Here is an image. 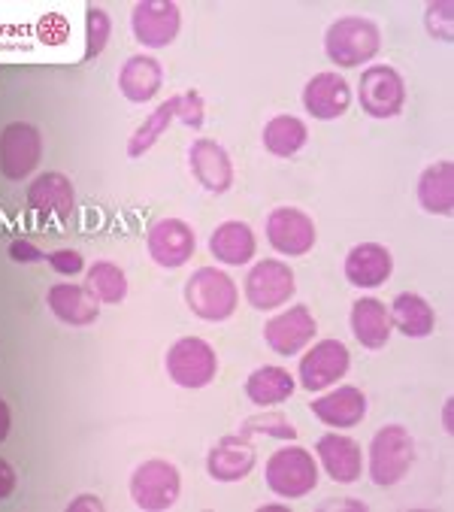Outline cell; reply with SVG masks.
Wrapping results in <instances>:
<instances>
[{
    "label": "cell",
    "mask_w": 454,
    "mask_h": 512,
    "mask_svg": "<svg viewBox=\"0 0 454 512\" xmlns=\"http://www.w3.org/2000/svg\"><path fill=\"white\" fill-rule=\"evenodd\" d=\"M315 452H318V461H321V467L327 470V476L333 482H346L349 485V482L361 479V473H364V452H361V446L352 437L330 431V434H324L318 440Z\"/></svg>",
    "instance_id": "d6986e66"
},
{
    "label": "cell",
    "mask_w": 454,
    "mask_h": 512,
    "mask_svg": "<svg viewBox=\"0 0 454 512\" xmlns=\"http://www.w3.org/2000/svg\"><path fill=\"white\" fill-rule=\"evenodd\" d=\"M391 313L379 297H361L352 306V334L364 349H382L391 337Z\"/></svg>",
    "instance_id": "d4e9b609"
},
{
    "label": "cell",
    "mask_w": 454,
    "mask_h": 512,
    "mask_svg": "<svg viewBox=\"0 0 454 512\" xmlns=\"http://www.w3.org/2000/svg\"><path fill=\"white\" fill-rule=\"evenodd\" d=\"M243 434H267V437H279V440H294L297 437V428L282 413H264V416L246 419Z\"/></svg>",
    "instance_id": "d6a6232c"
},
{
    "label": "cell",
    "mask_w": 454,
    "mask_h": 512,
    "mask_svg": "<svg viewBox=\"0 0 454 512\" xmlns=\"http://www.w3.org/2000/svg\"><path fill=\"white\" fill-rule=\"evenodd\" d=\"M391 273H394V258L379 243H361L346 258V279L355 288H379L391 279Z\"/></svg>",
    "instance_id": "7402d4cb"
},
{
    "label": "cell",
    "mask_w": 454,
    "mask_h": 512,
    "mask_svg": "<svg viewBox=\"0 0 454 512\" xmlns=\"http://www.w3.org/2000/svg\"><path fill=\"white\" fill-rule=\"evenodd\" d=\"M303 107L312 119H321V122L339 119L352 107V88L333 70L315 73L303 88Z\"/></svg>",
    "instance_id": "5bb4252c"
},
{
    "label": "cell",
    "mask_w": 454,
    "mask_h": 512,
    "mask_svg": "<svg viewBox=\"0 0 454 512\" xmlns=\"http://www.w3.org/2000/svg\"><path fill=\"white\" fill-rule=\"evenodd\" d=\"M40 31L49 37L46 43H61V40L67 37V22H64L61 16H55V13H52V16H46V19H43Z\"/></svg>",
    "instance_id": "74e56055"
},
{
    "label": "cell",
    "mask_w": 454,
    "mask_h": 512,
    "mask_svg": "<svg viewBox=\"0 0 454 512\" xmlns=\"http://www.w3.org/2000/svg\"><path fill=\"white\" fill-rule=\"evenodd\" d=\"M82 509H88V512H100V509H103V500H100V497H94V494H82V497H76V500H70V503H67V512H82Z\"/></svg>",
    "instance_id": "ab89813d"
},
{
    "label": "cell",
    "mask_w": 454,
    "mask_h": 512,
    "mask_svg": "<svg viewBox=\"0 0 454 512\" xmlns=\"http://www.w3.org/2000/svg\"><path fill=\"white\" fill-rule=\"evenodd\" d=\"M10 428H13V416H10V406L7 400L0 397V443H4L10 437Z\"/></svg>",
    "instance_id": "60d3db41"
},
{
    "label": "cell",
    "mask_w": 454,
    "mask_h": 512,
    "mask_svg": "<svg viewBox=\"0 0 454 512\" xmlns=\"http://www.w3.org/2000/svg\"><path fill=\"white\" fill-rule=\"evenodd\" d=\"M309 140L306 125L297 116H276L264 128V146L276 158H294Z\"/></svg>",
    "instance_id": "f1b7e54d"
},
{
    "label": "cell",
    "mask_w": 454,
    "mask_h": 512,
    "mask_svg": "<svg viewBox=\"0 0 454 512\" xmlns=\"http://www.w3.org/2000/svg\"><path fill=\"white\" fill-rule=\"evenodd\" d=\"M294 291H297L294 270L276 258L258 261L246 276V300L261 313L279 310V306H285L294 297Z\"/></svg>",
    "instance_id": "ba28073f"
},
{
    "label": "cell",
    "mask_w": 454,
    "mask_h": 512,
    "mask_svg": "<svg viewBox=\"0 0 454 512\" xmlns=\"http://www.w3.org/2000/svg\"><path fill=\"white\" fill-rule=\"evenodd\" d=\"M379 46H382V34L376 22L364 16H343L327 28L324 37V52L339 67H361L373 61Z\"/></svg>",
    "instance_id": "7a4b0ae2"
},
{
    "label": "cell",
    "mask_w": 454,
    "mask_h": 512,
    "mask_svg": "<svg viewBox=\"0 0 454 512\" xmlns=\"http://www.w3.org/2000/svg\"><path fill=\"white\" fill-rule=\"evenodd\" d=\"M161 82H164V70L152 55L128 58V64L119 73V88L131 104H146V100H152L158 94Z\"/></svg>",
    "instance_id": "4316f807"
},
{
    "label": "cell",
    "mask_w": 454,
    "mask_h": 512,
    "mask_svg": "<svg viewBox=\"0 0 454 512\" xmlns=\"http://www.w3.org/2000/svg\"><path fill=\"white\" fill-rule=\"evenodd\" d=\"M173 119H176V94H173L170 100H164V104H161L155 113H149L146 122L134 131V137H131V143H128V155H131V158H143V155L167 134V128H170Z\"/></svg>",
    "instance_id": "4dcf8cb0"
},
{
    "label": "cell",
    "mask_w": 454,
    "mask_h": 512,
    "mask_svg": "<svg viewBox=\"0 0 454 512\" xmlns=\"http://www.w3.org/2000/svg\"><path fill=\"white\" fill-rule=\"evenodd\" d=\"M445 431H454V428H451V400L445 403Z\"/></svg>",
    "instance_id": "b9f144b4"
},
{
    "label": "cell",
    "mask_w": 454,
    "mask_h": 512,
    "mask_svg": "<svg viewBox=\"0 0 454 512\" xmlns=\"http://www.w3.org/2000/svg\"><path fill=\"white\" fill-rule=\"evenodd\" d=\"M267 240L279 255L303 258L315 249V222L297 207H279L267 216Z\"/></svg>",
    "instance_id": "8fae6325"
},
{
    "label": "cell",
    "mask_w": 454,
    "mask_h": 512,
    "mask_svg": "<svg viewBox=\"0 0 454 512\" xmlns=\"http://www.w3.org/2000/svg\"><path fill=\"white\" fill-rule=\"evenodd\" d=\"M246 394H249V400L255 406L270 409L276 403H285L294 394V376L285 367H276V364L258 367L246 382Z\"/></svg>",
    "instance_id": "83f0119b"
},
{
    "label": "cell",
    "mask_w": 454,
    "mask_h": 512,
    "mask_svg": "<svg viewBox=\"0 0 454 512\" xmlns=\"http://www.w3.org/2000/svg\"><path fill=\"white\" fill-rule=\"evenodd\" d=\"M188 161H191V173L194 179L209 191V194H224L234 185V164L231 155H227L224 146H218L215 140H194L188 149Z\"/></svg>",
    "instance_id": "ac0fdd59"
},
{
    "label": "cell",
    "mask_w": 454,
    "mask_h": 512,
    "mask_svg": "<svg viewBox=\"0 0 454 512\" xmlns=\"http://www.w3.org/2000/svg\"><path fill=\"white\" fill-rule=\"evenodd\" d=\"M267 488L285 500H300L315 491L318 485V464L309 449L303 446H285L273 452L264 470Z\"/></svg>",
    "instance_id": "3957f363"
},
{
    "label": "cell",
    "mask_w": 454,
    "mask_h": 512,
    "mask_svg": "<svg viewBox=\"0 0 454 512\" xmlns=\"http://www.w3.org/2000/svg\"><path fill=\"white\" fill-rule=\"evenodd\" d=\"M100 303H122L128 297V276L119 264L97 261L88 267V285H85Z\"/></svg>",
    "instance_id": "f546056e"
},
{
    "label": "cell",
    "mask_w": 454,
    "mask_h": 512,
    "mask_svg": "<svg viewBox=\"0 0 454 512\" xmlns=\"http://www.w3.org/2000/svg\"><path fill=\"white\" fill-rule=\"evenodd\" d=\"M43 158V137L28 122H13L0 134V173L13 182H22L37 170Z\"/></svg>",
    "instance_id": "9c48e42d"
},
{
    "label": "cell",
    "mask_w": 454,
    "mask_h": 512,
    "mask_svg": "<svg viewBox=\"0 0 454 512\" xmlns=\"http://www.w3.org/2000/svg\"><path fill=\"white\" fill-rule=\"evenodd\" d=\"M424 25H427V31H430L433 40L451 43L454 40V4H451V0H439V4H430L427 7V16H424Z\"/></svg>",
    "instance_id": "836d02e7"
},
{
    "label": "cell",
    "mask_w": 454,
    "mask_h": 512,
    "mask_svg": "<svg viewBox=\"0 0 454 512\" xmlns=\"http://www.w3.org/2000/svg\"><path fill=\"white\" fill-rule=\"evenodd\" d=\"M167 373L179 388H206L218 373V355L206 340L182 337L167 352Z\"/></svg>",
    "instance_id": "52a82bcc"
},
{
    "label": "cell",
    "mask_w": 454,
    "mask_h": 512,
    "mask_svg": "<svg viewBox=\"0 0 454 512\" xmlns=\"http://www.w3.org/2000/svg\"><path fill=\"white\" fill-rule=\"evenodd\" d=\"M13 488H16V470H13L4 458H0V500L10 497Z\"/></svg>",
    "instance_id": "f35d334b"
},
{
    "label": "cell",
    "mask_w": 454,
    "mask_h": 512,
    "mask_svg": "<svg viewBox=\"0 0 454 512\" xmlns=\"http://www.w3.org/2000/svg\"><path fill=\"white\" fill-rule=\"evenodd\" d=\"M49 300V310L55 313L58 322L70 325V328H85V325H94L97 316H100V300L82 288V285H73V282H58L49 288L46 294Z\"/></svg>",
    "instance_id": "44dd1931"
},
{
    "label": "cell",
    "mask_w": 454,
    "mask_h": 512,
    "mask_svg": "<svg viewBox=\"0 0 454 512\" xmlns=\"http://www.w3.org/2000/svg\"><path fill=\"white\" fill-rule=\"evenodd\" d=\"M131 28L137 43H143L146 49H164L179 37L182 13L170 0H143L134 7Z\"/></svg>",
    "instance_id": "7c38bea8"
},
{
    "label": "cell",
    "mask_w": 454,
    "mask_h": 512,
    "mask_svg": "<svg viewBox=\"0 0 454 512\" xmlns=\"http://www.w3.org/2000/svg\"><path fill=\"white\" fill-rule=\"evenodd\" d=\"M46 261H49V267H52L58 276H76V273H82V267H85V258H82L76 249H58V252L46 255Z\"/></svg>",
    "instance_id": "d590c367"
},
{
    "label": "cell",
    "mask_w": 454,
    "mask_h": 512,
    "mask_svg": "<svg viewBox=\"0 0 454 512\" xmlns=\"http://www.w3.org/2000/svg\"><path fill=\"white\" fill-rule=\"evenodd\" d=\"M349 364H352V355H349L346 343L321 340L300 358L297 379L306 391H324L349 373Z\"/></svg>",
    "instance_id": "30bf717a"
},
{
    "label": "cell",
    "mask_w": 454,
    "mask_h": 512,
    "mask_svg": "<svg viewBox=\"0 0 454 512\" xmlns=\"http://www.w3.org/2000/svg\"><path fill=\"white\" fill-rule=\"evenodd\" d=\"M415 461V440L403 425H385L370 443V479L382 488L397 485Z\"/></svg>",
    "instance_id": "277c9868"
},
{
    "label": "cell",
    "mask_w": 454,
    "mask_h": 512,
    "mask_svg": "<svg viewBox=\"0 0 454 512\" xmlns=\"http://www.w3.org/2000/svg\"><path fill=\"white\" fill-rule=\"evenodd\" d=\"M388 313H391V328H397L409 340H424V337H430L436 331L433 306L421 294H415V291L397 294Z\"/></svg>",
    "instance_id": "603a6c76"
},
{
    "label": "cell",
    "mask_w": 454,
    "mask_h": 512,
    "mask_svg": "<svg viewBox=\"0 0 454 512\" xmlns=\"http://www.w3.org/2000/svg\"><path fill=\"white\" fill-rule=\"evenodd\" d=\"M109 34H112V19L103 7L97 4H88L85 7V61H94L106 43H109Z\"/></svg>",
    "instance_id": "1f68e13d"
},
{
    "label": "cell",
    "mask_w": 454,
    "mask_h": 512,
    "mask_svg": "<svg viewBox=\"0 0 454 512\" xmlns=\"http://www.w3.org/2000/svg\"><path fill=\"white\" fill-rule=\"evenodd\" d=\"M418 200L430 216H448L454 210V164L436 161L418 179Z\"/></svg>",
    "instance_id": "484cf974"
},
{
    "label": "cell",
    "mask_w": 454,
    "mask_h": 512,
    "mask_svg": "<svg viewBox=\"0 0 454 512\" xmlns=\"http://www.w3.org/2000/svg\"><path fill=\"white\" fill-rule=\"evenodd\" d=\"M185 300L191 313L203 322H224L237 313L240 291L237 282L218 267H200L185 282Z\"/></svg>",
    "instance_id": "6da1fadb"
},
{
    "label": "cell",
    "mask_w": 454,
    "mask_h": 512,
    "mask_svg": "<svg viewBox=\"0 0 454 512\" xmlns=\"http://www.w3.org/2000/svg\"><path fill=\"white\" fill-rule=\"evenodd\" d=\"M252 467H255L252 434L221 437L206 455V470L215 482H240L252 473Z\"/></svg>",
    "instance_id": "e0dca14e"
},
{
    "label": "cell",
    "mask_w": 454,
    "mask_h": 512,
    "mask_svg": "<svg viewBox=\"0 0 454 512\" xmlns=\"http://www.w3.org/2000/svg\"><path fill=\"white\" fill-rule=\"evenodd\" d=\"M28 207L49 222H67L76 210V191L64 173H40L28 188Z\"/></svg>",
    "instance_id": "2e32d148"
},
{
    "label": "cell",
    "mask_w": 454,
    "mask_h": 512,
    "mask_svg": "<svg viewBox=\"0 0 454 512\" xmlns=\"http://www.w3.org/2000/svg\"><path fill=\"white\" fill-rule=\"evenodd\" d=\"M203 113H206V100L200 91L188 88L182 94H176V119L191 128V131H200L203 128Z\"/></svg>",
    "instance_id": "e575fe53"
},
{
    "label": "cell",
    "mask_w": 454,
    "mask_h": 512,
    "mask_svg": "<svg viewBox=\"0 0 454 512\" xmlns=\"http://www.w3.org/2000/svg\"><path fill=\"white\" fill-rule=\"evenodd\" d=\"M312 416L327 428H355L367 416V397L355 385H339L312 403Z\"/></svg>",
    "instance_id": "ffe728a7"
},
{
    "label": "cell",
    "mask_w": 454,
    "mask_h": 512,
    "mask_svg": "<svg viewBox=\"0 0 454 512\" xmlns=\"http://www.w3.org/2000/svg\"><path fill=\"white\" fill-rule=\"evenodd\" d=\"M10 258L16 264H40V261H46V252L40 246H34L31 240H13L10 243Z\"/></svg>",
    "instance_id": "8d00e7d4"
},
{
    "label": "cell",
    "mask_w": 454,
    "mask_h": 512,
    "mask_svg": "<svg viewBox=\"0 0 454 512\" xmlns=\"http://www.w3.org/2000/svg\"><path fill=\"white\" fill-rule=\"evenodd\" d=\"M315 316L309 313V306H291V310L279 313L276 319H270L264 325V340L276 355H297L303 352L312 340H315Z\"/></svg>",
    "instance_id": "9a60e30c"
},
{
    "label": "cell",
    "mask_w": 454,
    "mask_h": 512,
    "mask_svg": "<svg viewBox=\"0 0 454 512\" xmlns=\"http://www.w3.org/2000/svg\"><path fill=\"white\" fill-rule=\"evenodd\" d=\"M146 246H149V258L158 267L176 270L194 258L197 237H194L191 225H185L182 219H161L149 228Z\"/></svg>",
    "instance_id": "4fadbf2b"
},
{
    "label": "cell",
    "mask_w": 454,
    "mask_h": 512,
    "mask_svg": "<svg viewBox=\"0 0 454 512\" xmlns=\"http://www.w3.org/2000/svg\"><path fill=\"white\" fill-rule=\"evenodd\" d=\"M179 491H182L179 467L164 458L143 461L131 476V500L137 503V509L146 512H164L176 506Z\"/></svg>",
    "instance_id": "5b68a950"
},
{
    "label": "cell",
    "mask_w": 454,
    "mask_h": 512,
    "mask_svg": "<svg viewBox=\"0 0 454 512\" xmlns=\"http://www.w3.org/2000/svg\"><path fill=\"white\" fill-rule=\"evenodd\" d=\"M361 110L373 119H394L406 104V82L388 64H373L361 73L358 85Z\"/></svg>",
    "instance_id": "8992f818"
},
{
    "label": "cell",
    "mask_w": 454,
    "mask_h": 512,
    "mask_svg": "<svg viewBox=\"0 0 454 512\" xmlns=\"http://www.w3.org/2000/svg\"><path fill=\"white\" fill-rule=\"evenodd\" d=\"M255 249H258V243L246 222H224L209 237L212 258H218V264H227V267L249 264L255 258Z\"/></svg>",
    "instance_id": "cb8c5ba5"
}]
</instances>
